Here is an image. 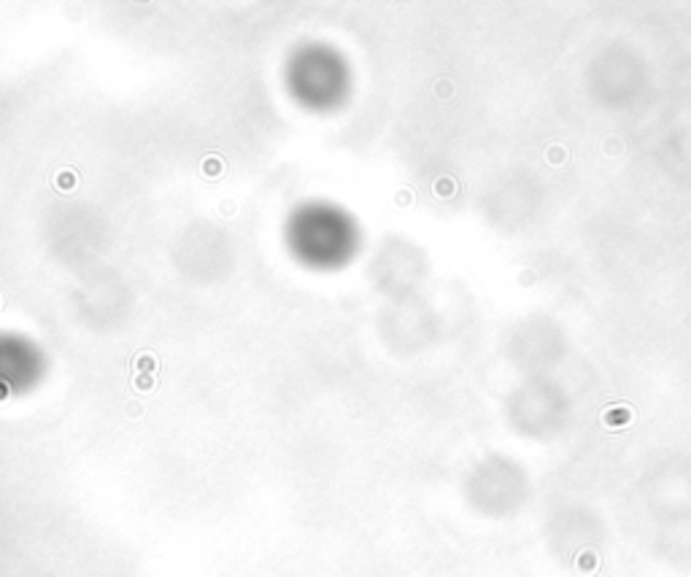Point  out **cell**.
I'll return each instance as SVG.
<instances>
[]
</instances>
